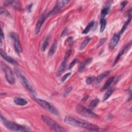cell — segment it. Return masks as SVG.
Returning <instances> with one entry per match:
<instances>
[{"instance_id":"603a6c76","label":"cell","mask_w":132,"mask_h":132,"mask_svg":"<svg viewBox=\"0 0 132 132\" xmlns=\"http://www.w3.org/2000/svg\"><path fill=\"white\" fill-rule=\"evenodd\" d=\"M49 37L47 36L46 38V39H45V40H44V41L43 42L42 45L41 46V49L42 51L44 52L46 50V49L48 46V45H49Z\"/></svg>"},{"instance_id":"5bb4252c","label":"cell","mask_w":132,"mask_h":132,"mask_svg":"<svg viewBox=\"0 0 132 132\" xmlns=\"http://www.w3.org/2000/svg\"><path fill=\"white\" fill-rule=\"evenodd\" d=\"M110 72L109 71H106V72H104L101 73L97 77L95 78V82L96 83V84H100V83L102 82V81L103 80V79L105 77L107 76L110 74Z\"/></svg>"},{"instance_id":"9c48e42d","label":"cell","mask_w":132,"mask_h":132,"mask_svg":"<svg viewBox=\"0 0 132 132\" xmlns=\"http://www.w3.org/2000/svg\"><path fill=\"white\" fill-rule=\"evenodd\" d=\"M10 36L11 38L14 40V47L16 51L18 53V54H20L22 52V48L20 43L18 35L16 33L13 32L10 34Z\"/></svg>"},{"instance_id":"8fae6325","label":"cell","mask_w":132,"mask_h":132,"mask_svg":"<svg viewBox=\"0 0 132 132\" xmlns=\"http://www.w3.org/2000/svg\"><path fill=\"white\" fill-rule=\"evenodd\" d=\"M46 16L45 15V14H43L40 17V18H39V19L38 20L36 26V28H35V34H38L39 33L40 31L41 28L43 24V23L45 22V20H46Z\"/></svg>"},{"instance_id":"277c9868","label":"cell","mask_w":132,"mask_h":132,"mask_svg":"<svg viewBox=\"0 0 132 132\" xmlns=\"http://www.w3.org/2000/svg\"><path fill=\"white\" fill-rule=\"evenodd\" d=\"M76 110L78 114L85 117L89 118H96L98 117V115L93 113L90 109L87 108L81 104H78L76 106Z\"/></svg>"},{"instance_id":"f546056e","label":"cell","mask_w":132,"mask_h":132,"mask_svg":"<svg viewBox=\"0 0 132 132\" xmlns=\"http://www.w3.org/2000/svg\"><path fill=\"white\" fill-rule=\"evenodd\" d=\"M72 90V87H67V88L66 89V90H65L64 93V97H66Z\"/></svg>"},{"instance_id":"cb8c5ba5","label":"cell","mask_w":132,"mask_h":132,"mask_svg":"<svg viewBox=\"0 0 132 132\" xmlns=\"http://www.w3.org/2000/svg\"><path fill=\"white\" fill-rule=\"evenodd\" d=\"M91 40V38H89V37H87L85 40H84V41L82 43V44H81V45H80V47H79V50H83L86 46H87V45H88V43H89V42L90 41V40Z\"/></svg>"},{"instance_id":"7402d4cb","label":"cell","mask_w":132,"mask_h":132,"mask_svg":"<svg viewBox=\"0 0 132 132\" xmlns=\"http://www.w3.org/2000/svg\"><path fill=\"white\" fill-rule=\"evenodd\" d=\"M100 24H101L100 32L102 33L104 31L106 26V20L105 17H101V19H100Z\"/></svg>"},{"instance_id":"836d02e7","label":"cell","mask_w":132,"mask_h":132,"mask_svg":"<svg viewBox=\"0 0 132 132\" xmlns=\"http://www.w3.org/2000/svg\"><path fill=\"white\" fill-rule=\"evenodd\" d=\"M8 12H7L6 10H5V9L3 8H1V14L2 15V14H4V15H6V14H8Z\"/></svg>"},{"instance_id":"83f0119b","label":"cell","mask_w":132,"mask_h":132,"mask_svg":"<svg viewBox=\"0 0 132 132\" xmlns=\"http://www.w3.org/2000/svg\"><path fill=\"white\" fill-rule=\"evenodd\" d=\"M114 93V90L113 89H111V90H108V92H107L104 97H103V101H105L106 100H107V99H108V98L111 96V95L113 94V93Z\"/></svg>"},{"instance_id":"4dcf8cb0","label":"cell","mask_w":132,"mask_h":132,"mask_svg":"<svg viewBox=\"0 0 132 132\" xmlns=\"http://www.w3.org/2000/svg\"><path fill=\"white\" fill-rule=\"evenodd\" d=\"M71 72H69V73H68L65 74V75L62 77V79H61V81H62L63 83H64V82L67 79V78H68L69 76L71 75Z\"/></svg>"},{"instance_id":"9a60e30c","label":"cell","mask_w":132,"mask_h":132,"mask_svg":"<svg viewBox=\"0 0 132 132\" xmlns=\"http://www.w3.org/2000/svg\"><path fill=\"white\" fill-rule=\"evenodd\" d=\"M14 101L16 104L20 106H24L27 104V101L25 99L20 97L15 98Z\"/></svg>"},{"instance_id":"8992f818","label":"cell","mask_w":132,"mask_h":132,"mask_svg":"<svg viewBox=\"0 0 132 132\" xmlns=\"http://www.w3.org/2000/svg\"><path fill=\"white\" fill-rule=\"evenodd\" d=\"M1 66L5 73V78L7 81L11 85H14L15 84V77L12 69L3 63H1Z\"/></svg>"},{"instance_id":"7a4b0ae2","label":"cell","mask_w":132,"mask_h":132,"mask_svg":"<svg viewBox=\"0 0 132 132\" xmlns=\"http://www.w3.org/2000/svg\"><path fill=\"white\" fill-rule=\"evenodd\" d=\"M1 120L3 125L7 128L13 131H31V128L25 125H21L17 124L15 122L9 121L7 120L2 115L1 116Z\"/></svg>"},{"instance_id":"2e32d148","label":"cell","mask_w":132,"mask_h":132,"mask_svg":"<svg viewBox=\"0 0 132 132\" xmlns=\"http://www.w3.org/2000/svg\"><path fill=\"white\" fill-rule=\"evenodd\" d=\"M1 55L3 57L4 59H5L6 61L9 62V63L13 64V65L15 64L16 63V61L13 58H12L11 56L7 55L4 52H3L2 51V49L1 50Z\"/></svg>"},{"instance_id":"30bf717a","label":"cell","mask_w":132,"mask_h":132,"mask_svg":"<svg viewBox=\"0 0 132 132\" xmlns=\"http://www.w3.org/2000/svg\"><path fill=\"white\" fill-rule=\"evenodd\" d=\"M70 2V1H68V0H64V1H57L55 6L48 14V16H51L56 14L57 13L59 12L62 8H63L64 6L67 5Z\"/></svg>"},{"instance_id":"f1b7e54d","label":"cell","mask_w":132,"mask_h":132,"mask_svg":"<svg viewBox=\"0 0 132 132\" xmlns=\"http://www.w3.org/2000/svg\"><path fill=\"white\" fill-rule=\"evenodd\" d=\"M95 80V77L94 76H90V77H88L86 80V82L87 84H91L92 83H93Z\"/></svg>"},{"instance_id":"7c38bea8","label":"cell","mask_w":132,"mask_h":132,"mask_svg":"<svg viewBox=\"0 0 132 132\" xmlns=\"http://www.w3.org/2000/svg\"><path fill=\"white\" fill-rule=\"evenodd\" d=\"M120 34L115 33L113 35L109 44V46L110 49L114 48L117 45V44L118 43L119 41L120 40Z\"/></svg>"},{"instance_id":"d6986e66","label":"cell","mask_w":132,"mask_h":132,"mask_svg":"<svg viewBox=\"0 0 132 132\" xmlns=\"http://www.w3.org/2000/svg\"><path fill=\"white\" fill-rule=\"evenodd\" d=\"M10 4L13 6V7L17 11H21V3L18 1H11Z\"/></svg>"},{"instance_id":"8d00e7d4","label":"cell","mask_w":132,"mask_h":132,"mask_svg":"<svg viewBox=\"0 0 132 132\" xmlns=\"http://www.w3.org/2000/svg\"><path fill=\"white\" fill-rule=\"evenodd\" d=\"M32 5H28V6L27 7V10L28 11V12H30V11H31V7H32Z\"/></svg>"},{"instance_id":"74e56055","label":"cell","mask_w":132,"mask_h":132,"mask_svg":"<svg viewBox=\"0 0 132 132\" xmlns=\"http://www.w3.org/2000/svg\"><path fill=\"white\" fill-rule=\"evenodd\" d=\"M88 98V96H87H87H86L85 98H84L83 99V101H86V100H87Z\"/></svg>"},{"instance_id":"6da1fadb","label":"cell","mask_w":132,"mask_h":132,"mask_svg":"<svg viewBox=\"0 0 132 132\" xmlns=\"http://www.w3.org/2000/svg\"><path fill=\"white\" fill-rule=\"evenodd\" d=\"M64 122L68 125L84 128L87 129H89L90 130L98 131L100 129L99 127L95 124H93V123L80 120L79 119H77L76 118L69 116H67L65 118Z\"/></svg>"},{"instance_id":"d4e9b609","label":"cell","mask_w":132,"mask_h":132,"mask_svg":"<svg viewBox=\"0 0 132 132\" xmlns=\"http://www.w3.org/2000/svg\"><path fill=\"white\" fill-rule=\"evenodd\" d=\"M99 102H100V100L98 99H95L90 103L89 106H88L89 108L93 109V108L96 107L97 106V105L99 104Z\"/></svg>"},{"instance_id":"5b68a950","label":"cell","mask_w":132,"mask_h":132,"mask_svg":"<svg viewBox=\"0 0 132 132\" xmlns=\"http://www.w3.org/2000/svg\"><path fill=\"white\" fill-rule=\"evenodd\" d=\"M35 100L43 108L48 110L49 112L51 113L52 114L55 116H59V113L58 110L47 101L38 98H35Z\"/></svg>"},{"instance_id":"4316f807","label":"cell","mask_w":132,"mask_h":132,"mask_svg":"<svg viewBox=\"0 0 132 132\" xmlns=\"http://www.w3.org/2000/svg\"><path fill=\"white\" fill-rule=\"evenodd\" d=\"M109 11H110V6H108V5H107L101 11L102 17H105V16H106L109 13Z\"/></svg>"},{"instance_id":"44dd1931","label":"cell","mask_w":132,"mask_h":132,"mask_svg":"<svg viewBox=\"0 0 132 132\" xmlns=\"http://www.w3.org/2000/svg\"><path fill=\"white\" fill-rule=\"evenodd\" d=\"M94 24H95L94 21H92L91 22H90L88 24V25L86 26V27L85 28V29L83 31L82 34H87L90 31V30L92 29V28L93 27Z\"/></svg>"},{"instance_id":"d590c367","label":"cell","mask_w":132,"mask_h":132,"mask_svg":"<svg viewBox=\"0 0 132 132\" xmlns=\"http://www.w3.org/2000/svg\"><path fill=\"white\" fill-rule=\"evenodd\" d=\"M67 32H68V29H67V28H65V29L63 31V32H62V36H64L65 35H66Z\"/></svg>"},{"instance_id":"ac0fdd59","label":"cell","mask_w":132,"mask_h":132,"mask_svg":"<svg viewBox=\"0 0 132 132\" xmlns=\"http://www.w3.org/2000/svg\"><path fill=\"white\" fill-rule=\"evenodd\" d=\"M115 79V77H112L109 78L105 83V84H104V85L102 87V88L101 89V91L103 92L105 90H106V89H107L111 85V84L113 83L114 80Z\"/></svg>"},{"instance_id":"ba28073f","label":"cell","mask_w":132,"mask_h":132,"mask_svg":"<svg viewBox=\"0 0 132 132\" xmlns=\"http://www.w3.org/2000/svg\"><path fill=\"white\" fill-rule=\"evenodd\" d=\"M72 53V51L71 50H69L68 51L65 57H64V60L62 62V63L61 64L60 67H59L58 69L57 70V72H56V75L57 76H59L65 71V70L66 69V68H67V62L68 61V59L69 58V57L70 56L71 54Z\"/></svg>"},{"instance_id":"d6a6232c","label":"cell","mask_w":132,"mask_h":132,"mask_svg":"<svg viewBox=\"0 0 132 132\" xmlns=\"http://www.w3.org/2000/svg\"><path fill=\"white\" fill-rule=\"evenodd\" d=\"M105 41H106V39L105 38H103V39H101V40H100V41H99V43H98V48H99V47H101V46H102V45L103 43H104V42H105Z\"/></svg>"},{"instance_id":"484cf974","label":"cell","mask_w":132,"mask_h":132,"mask_svg":"<svg viewBox=\"0 0 132 132\" xmlns=\"http://www.w3.org/2000/svg\"><path fill=\"white\" fill-rule=\"evenodd\" d=\"M131 20V17H129L128 20H127V21L125 22V23L124 24V25H123V27H122V29H121V31H120V34H122L123 33H124V32L125 31V29H126L128 25H129V23L130 22Z\"/></svg>"},{"instance_id":"3957f363","label":"cell","mask_w":132,"mask_h":132,"mask_svg":"<svg viewBox=\"0 0 132 132\" xmlns=\"http://www.w3.org/2000/svg\"><path fill=\"white\" fill-rule=\"evenodd\" d=\"M41 118L43 121L45 122L52 130L55 131H59V132L67 131L66 129L62 127L58 123L56 122L51 118L45 115H42Z\"/></svg>"},{"instance_id":"52a82bcc","label":"cell","mask_w":132,"mask_h":132,"mask_svg":"<svg viewBox=\"0 0 132 132\" xmlns=\"http://www.w3.org/2000/svg\"><path fill=\"white\" fill-rule=\"evenodd\" d=\"M15 72L17 75L20 83L21 84L25 87L26 89H27L28 91L32 92V93H34V90L33 89V88L32 86L30 84L28 80L26 78V77L20 72L19 70H18L17 68L15 69Z\"/></svg>"},{"instance_id":"1f68e13d","label":"cell","mask_w":132,"mask_h":132,"mask_svg":"<svg viewBox=\"0 0 132 132\" xmlns=\"http://www.w3.org/2000/svg\"><path fill=\"white\" fill-rule=\"evenodd\" d=\"M77 59H74V60L71 62V63L70 64V66H69V69H72V68L74 66V65L77 63Z\"/></svg>"},{"instance_id":"ffe728a7","label":"cell","mask_w":132,"mask_h":132,"mask_svg":"<svg viewBox=\"0 0 132 132\" xmlns=\"http://www.w3.org/2000/svg\"><path fill=\"white\" fill-rule=\"evenodd\" d=\"M57 42L56 41H55V42H53V43L52 44V45L50 48V49L49 52V56H51L55 53L57 49Z\"/></svg>"},{"instance_id":"e575fe53","label":"cell","mask_w":132,"mask_h":132,"mask_svg":"<svg viewBox=\"0 0 132 132\" xmlns=\"http://www.w3.org/2000/svg\"><path fill=\"white\" fill-rule=\"evenodd\" d=\"M127 3V2L124 1V2H123L121 4V7H120L121 10H122V9L125 7V6L126 5Z\"/></svg>"},{"instance_id":"e0dca14e","label":"cell","mask_w":132,"mask_h":132,"mask_svg":"<svg viewBox=\"0 0 132 132\" xmlns=\"http://www.w3.org/2000/svg\"><path fill=\"white\" fill-rule=\"evenodd\" d=\"M93 60V58L91 57H89L87 59H86L80 66L79 69H78V71L79 72H82L86 67L89 64H90L92 63Z\"/></svg>"},{"instance_id":"4fadbf2b","label":"cell","mask_w":132,"mask_h":132,"mask_svg":"<svg viewBox=\"0 0 132 132\" xmlns=\"http://www.w3.org/2000/svg\"><path fill=\"white\" fill-rule=\"evenodd\" d=\"M131 41H130L129 43H127L126 45H125L122 48V49L121 50V51L119 52L118 55H117V58L115 61V63L114 64H117V63L118 62V61L120 59V58H121V57L126 52V51L129 49V48L131 46Z\"/></svg>"}]
</instances>
